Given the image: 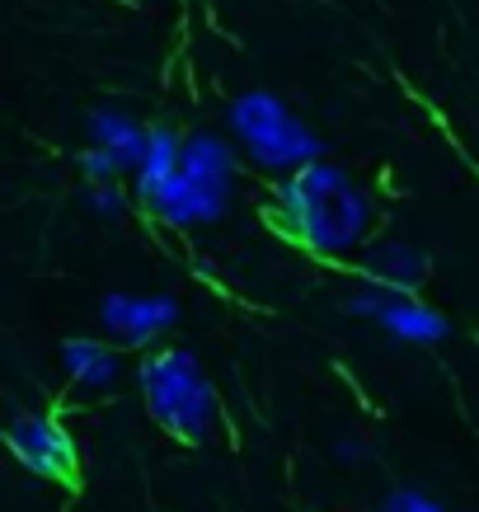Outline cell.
I'll return each instance as SVG.
<instances>
[{
  "label": "cell",
  "instance_id": "5",
  "mask_svg": "<svg viewBox=\"0 0 479 512\" xmlns=\"http://www.w3.org/2000/svg\"><path fill=\"white\" fill-rule=\"evenodd\" d=\"M99 325L109 329L118 348H155L174 325H179V301L174 296H104L99 306Z\"/></svg>",
  "mask_w": 479,
  "mask_h": 512
},
{
  "label": "cell",
  "instance_id": "2",
  "mask_svg": "<svg viewBox=\"0 0 479 512\" xmlns=\"http://www.w3.org/2000/svg\"><path fill=\"white\" fill-rule=\"evenodd\" d=\"M137 386H141V404L151 423L165 437L184 442V447H202L212 442L221 419L217 404V386L207 381L202 362L179 343H155L146 348L137 367Z\"/></svg>",
  "mask_w": 479,
  "mask_h": 512
},
{
  "label": "cell",
  "instance_id": "1",
  "mask_svg": "<svg viewBox=\"0 0 479 512\" xmlns=\"http://www.w3.org/2000/svg\"><path fill=\"white\" fill-rule=\"evenodd\" d=\"M273 221L306 254L343 264V259H357V249L367 245L371 202L353 184L348 170L329 165V160H310V165L278 179V188H273Z\"/></svg>",
  "mask_w": 479,
  "mask_h": 512
},
{
  "label": "cell",
  "instance_id": "6",
  "mask_svg": "<svg viewBox=\"0 0 479 512\" xmlns=\"http://www.w3.org/2000/svg\"><path fill=\"white\" fill-rule=\"evenodd\" d=\"M141 207H146L151 217H160L165 226L188 231V226H207V221L226 217V212H231V188L202 184V179H193V174L174 170L165 184L151 188V193L141 198Z\"/></svg>",
  "mask_w": 479,
  "mask_h": 512
},
{
  "label": "cell",
  "instance_id": "3",
  "mask_svg": "<svg viewBox=\"0 0 479 512\" xmlns=\"http://www.w3.org/2000/svg\"><path fill=\"white\" fill-rule=\"evenodd\" d=\"M226 123H231L235 141L245 146V156L268 174H292V170H301V165H310V160H325L320 156V151H325L320 137H315L273 90L235 94Z\"/></svg>",
  "mask_w": 479,
  "mask_h": 512
},
{
  "label": "cell",
  "instance_id": "11",
  "mask_svg": "<svg viewBox=\"0 0 479 512\" xmlns=\"http://www.w3.org/2000/svg\"><path fill=\"white\" fill-rule=\"evenodd\" d=\"M179 170L202 179V184L235 188V170H240V165H235V151L226 137H217V132H193V137H184Z\"/></svg>",
  "mask_w": 479,
  "mask_h": 512
},
{
  "label": "cell",
  "instance_id": "7",
  "mask_svg": "<svg viewBox=\"0 0 479 512\" xmlns=\"http://www.w3.org/2000/svg\"><path fill=\"white\" fill-rule=\"evenodd\" d=\"M357 273L367 278V287H381V292L395 296H418V287L428 282V254L414 240L381 235V240H367L357 249Z\"/></svg>",
  "mask_w": 479,
  "mask_h": 512
},
{
  "label": "cell",
  "instance_id": "4",
  "mask_svg": "<svg viewBox=\"0 0 479 512\" xmlns=\"http://www.w3.org/2000/svg\"><path fill=\"white\" fill-rule=\"evenodd\" d=\"M5 447L15 451V461L38 480H52L62 489H76L80 484V451L76 437L57 414H43V409H29V414H15L10 428H5Z\"/></svg>",
  "mask_w": 479,
  "mask_h": 512
},
{
  "label": "cell",
  "instance_id": "10",
  "mask_svg": "<svg viewBox=\"0 0 479 512\" xmlns=\"http://www.w3.org/2000/svg\"><path fill=\"white\" fill-rule=\"evenodd\" d=\"M376 325L390 329L395 339L404 343H442L447 339V315L433 311L428 301H418V296H386V306H381V315H376Z\"/></svg>",
  "mask_w": 479,
  "mask_h": 512
},
{
  "label": "cell",
  "instance_id": "13",
  "mask_svg": "<svg viewBox=\"0 0 479 512\" xmlns=\"http://www.w3.org/2000/svg\"><path fill=\"white\" fill-rule=\"evenodd\" d=\"M80 174H85V184H118L123 179V170H118V160L104 156V151H94V146H85L80 151Z\"/></svg>",
  "mask_w": 479,
  "mask_h": 512
},
{
  "label": "cell",
  "instance_id": "14",
  "mask_svg": "<svg viewBox=\"0 0 479 512\" xmlns=\"http://www.w3.org/2000/svg\"><path fill=\"white\" fill-rule=\"evenodd\" d=\"M376 512H447V508L437 498H428L423 489H390Z\"/></svg>",
  "mask_w": 479,
  "mask_h": 512
},
{
  "label": "cell",
  "instance_id": "15",
  "mask_svg": "<svg viewBox=\"0 0 479 512\" xmlns=\"http://www.w3.org/2000/svg\"><path fill=\"white\" fill-rule=\"evenodd\" d=\"M90 207H94V217H109V221H118L127 212V193H123V184H90Z\"/></svg>",
  "mask_w": 479,
  "mask_h": 512
},
{
  "label": "cell",
  "instance_id": "8",
  "mask_svg": "<svg viewBox=\"0 0 479 512\" xmlns=\"http://www.w3.org/2000/svg\"><path fill=\"white\" fill-rule=\"evenodd\" d=\"M90 146L118 160L123 174H137L141 151H146V127L123 109H94L90 113Z\"/></svg>",
  "mask_w": 479,
  "mask_h": 512
},
{
  "label": "cell",
  "instance_id": "9",
  "mask_svg": "<svg viewBox=\"0 0 479 512\" xmlns=\"http://www.w3.org/2000/svg\"><path fill=\"white\" fill-rule=\"evenodd\" d=\"M62 367H66V376H71L80 390H104V386H113V381H118V372H123V357H118V343L80 334V339H66L62 343Z\"/></svg>",
  "mask_w": 479,
  "mask_h": 512
},
{
  "label": "cell",
  "instance_id": "12",
  "mask_svg": "<svg viewBox=\"0 0 479 512\" xmlns=\"http://www.w3.org/2000/svg\"><path fill=\"white\" fill-rule=\"evenodd\" d=\"M179 151H184L179 127H170V123L146 127V151H141V165H137V174H132V184H137V202L179 170Z\"/></svg>",
  "mask_w": 479,
  "mask_h": 512
}]
</instances>
